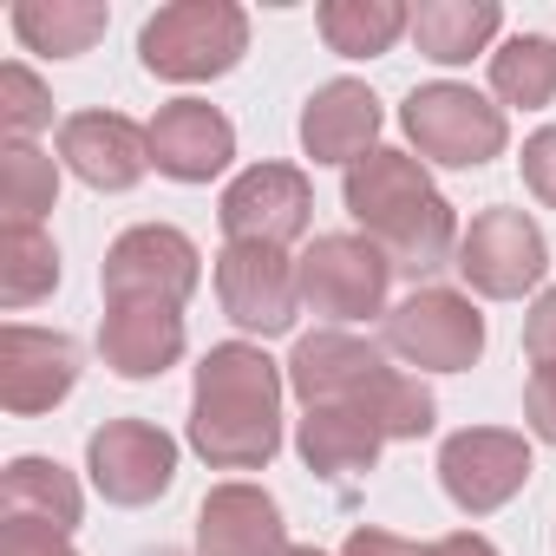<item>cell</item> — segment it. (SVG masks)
Wrapping results in <instances>:
<instances>
[{"instance_id": "cell-33", "label": "cell", "mask_w": 556, "mask_h": 556, "mask_svg": "<svg viewBox=\"0 0 556 556\" xmlns=\"http://www.w3.org/2000/svg\"><path fill=\"white\" fill-rule=\"evenodd\" d=\"M523 419L543 445H556V367H536L523 387Z\"/></svg>"}, {"instance_id": "cell-26", "label": "cell", "mask_w": 556, "mask_h": 556, "mask_svg": "<svg viewBox=\"0 0 556 556\" xmlns=\"http://www.w3.org/2000/svg\"><path fill=\"white\" fill-rule=\"evenodd\" d=\"M491 92H497L504 105H523V112L549 105V99H556V40H543V34L504 40V47L491 53Z\"/></svg>"}, {"instance_id": "cell-34", "label": "cell", "mask_w": 556, "mask_h": 556, "mask_svg": "<svg viewBox=\"0 0 556 556\" xmlns=\"http://www.w3.org/2000/svg\"><path fill=\"white\" fill-rule=\"evenodd\" d=\"M341 556H426L419 543H406V536H393V530H374V523H361L354 536H348V549Z\"/></svg>"}, {"instance_id": "cell-28", "label": "cell", "mask_w": 556, "mask_h": 556, "mask_svg": "<svg viewBox=\"0 0 556 556\" xmlns=\"http://www.w3.org/2000/svg\"><path fill=\"white\" fill-rule=\"evenodd\" d=\"M367 419H374L387 439H426V432L439 426V406H432V393H426L413 374H400V367H393V374L374 387Z\"/></svg>"}, {"instance_id": "cell-3", "label": "cell", "mask_w": 556, "mask_h": 556, "mask_svg": "<svg viewBox=\"0 0 556 556\" xmlns=\"http://www.w3.org/2000/svg\"><path fill=\"white\" fill-rule=\"evenodd\" d=\"M242 53H249V14L236 0H177V8H157L138 34L144 73H157L170 86L223 79Z\"/></svg>"}, {"instance_id": "cell-9", "label": "cell", "mask_w": 556, "mask_h": 556, "mask_svg": "<svg viewBox=\"0 0 556 556\" xmlns=\"http://www.w3.org/2000/svg\"><path fill=\"white\" fill-rule=\"evenodd\" d=\"M439 484L465 517H491L504 510L523 484H530V445L523 432L504 426H465L439 445Z\"/></svg>"}, {"instance_id": "cell-1", "label": "cell", "mask_w": 556, "mask_h": 556, "mask_svg": "<svg viewBox=\"0 0 556 556\" xmlns=\"http://www.w3.org/2000/svg\"><path fill=\"white\" fill-rule=\"evenodd\" d=\"M282 367L249 341H223L197 361L190 445L216 471H262L282 452Z\"/></svg>"}, {"instance_id": "cell-24", "label": "cell", "mask_w": 556, "mask_h": 556, "mask_svg": "<svg viewBox=\"0 0 556 556\" xmlns=\"http://www.w3.org/2000/svg\"><path fill=\"white\" fill-rule=\"evenodd\" d=\"M60 289V249L40 223H8L0 229V302L34 308Z\"/></svg>"}, {"instance_id": "cell-27", "label": "cell", "mask_w": 556, "mask_h": 556, "mask_svg": "<svg viewBox=\"0 0 556 556\" xmlns=\"http://www.w3.org/2000/svg\"><path fill=\"white\" fill-rule=\"evenodd\" d=\"M60 197V170L47 151L34 144H8L0 151V210H8V223H40Z\"/></svg>"}, {"instance_id": "cell-4", "label": "cell", "mask_w": 556, "mask_h": 556, "mask_svg": "<svg viewBox=\"0 0 556 556\" xmlns=\"http://www.w3.org/2000/svg\"><path fill=\"white\" fill-rule=\"evenodd\" d=\"M400 125L419 144V164H445V170H478V164L504 157V144H510L504 105H491V99H478L471 86H452V79L419 86L400 105Z\"/></svg>"}, {"instance_id": "cell-21", "label": "cell", "mask_w": 556, "mask_h": 556, "mask_svg": "<svg viewBox=\"0 0 556 556\" xmlns=\"http://www.w3.org/2000/svg\"><path fill=\"white\" fill-rule=\"evenodd\" d=\"M0 510H8L14 523H47L60 536H73L86 497H79V478L53 458H14L8 478H0Z\"/></svg>"}, {"instance_id": "cell-12", "label": "cell", "mask_w": 556, "mask_h": 556, "mask_svg": "<svg viewBox=\"0 0 556 556\" xmlns=\"http://www.w3.org/2000/svg\"><path fill=\"white\" fill-rule=\"evenodd\" d=\"M216 302L242 334H289L302 289H295V262L282 249H262V242H229L216 255Z\"/></svg>"}, {"instance_id": "cell-14", "label": "cell", "mask_w": 556, "mask_h": 556, "mask_svg": "<svg viewBox=\"0 0 556 556\" xmlns=\"http://www.w3.org/2000/svg\"><path fill=\"white\" fill-rule=\"evenodd\" d=\"M79 387V341L53 328H0V406L34 419Z\"/></svg>"}, {"instance_id": "cell-22", "label": "cell", "mask_w": 556, "mask_h": 556, "mask_svg": "<svg viewBox=\"0 0 556 556\" xmlns=\"http://www.w3.org/2000/svg\"><path fill=\"white\" fill-rule=\"evenodd\" d=\"M504 27L497 0H426L413 14V47L439 66H465L471 53H484Z\"/></svg>"}, {"instance_id": "cell-15", "label": "cell", "mask_w": 556, "mask_h": 556, "mask_svg": "<svg viewBox=\"0 0 556 556\" xmlns=\"http://www.w3.org/2000/svg\"><path fill=\"white\" fill-rule=\"evenodd\" d=\"M60 157L92 190H131L151 170V131L125 112H73L60 125Z\"/></svg>"}, {"instance_id": "cell-29", "label": "cell", "mask_w": 556, "mask_h": 556, "mask_svg": "<svg viewBox=\"0 0 556 556\" xmlns=\"http://www.w3.org/2000/svg\"><path fill=\"white\" fill-rule=\"evenodd\" d=\"M0 125H8V144H34V131L53 125V92L27 66H0Z\"/></svg>"}, {"instance_id": "cell-36", "label": "cell", "mask_w": 556, "mask_h": 556, "mask_svg": "<svg viewBox=\"0 0 556 556\" xmlns=\"http://www.w3.org/2000/svg\"><path fill=\"white\" fill-rule=\"evenodd\" d=\"M289 556H328V549H315V543H302V549H289Z\"/></svg>"}, {"instance_id": "cell-19", "label": "cell", "mask_w": 556, "mask_h": 556, "mask_svg": "<svg viewBox=\"0 0 556 556\" xmlns=\"http://www.w3.org/2000/svg\"><path fill=\"white\" fill-rule=\"evenodd\" d=\"M380 138V99L361 79H328L302 105V151L315 164H361Z\"/></svg>"}, {"instance_id": "cell-23", "label": "cell", "mask_w": 556, "mask_h": 556, "mask_svg": "<svg viewBox=\"0 0 556 556\" xmlns=\"http://www.w3.org/2000/svg\"><path fill=\"white\" fill-rule=\"evenodd\" d=\"M400 34H413V14L400 8V0H328V8H321V40L341 60L393 53Z\"/></svg>"}, {"instance_id": "cell-2", "label": "cell", "mask_w": 556, "mask_h": 556, "mask_svg": "<svg viewBox=\"0 0 556 556\" xmlns=\"http://www.w3.org/2000/svg\"><path fill=\"white\" fill-rule=\"evenodd\" d=\"M341 203L367 229V242L387 249L393 275H413L419 282V275H439V268L458 262V216L432 190L419 157H406L393 144H374L361 164H348Z\"/></svg>"}, {"instance_id": "cell-35", "label": "cell", "mask_w": 556, "mask_h": 556, "mask_svg": "<svg viewBox=\"0 0 556 556\" xmlns=\"http://www.w3.org/2000/svg\"><path fill=\"white\" fill-rule=\"evenodd\" d=\"M426 556H497V549H491V536H478V530H452V536L426 543Z\"/></svg>"}, {"instance_id": "cell-17", "label": "cell", "mask_w": 556, "mask_h": 556, "mask_svg": "<svg viewBox=\"0 0 556 556\" xmlns=\"http://www.w3.org/2000/svg\"><path fill=\"white\" fill-rule=\"evenodd\" d=\"M197 549L203 556H289V523L262 484H216L197 504Z\"/></svg>"}, {"instance_id": "cell-18", "label": "cell", "mask_w": 556, "mask_h": 556, "mask_svg": "<svg viewBox=\"0 0 556 556\" xmlns=\"http://www.w3.org/2000/svg\"><path fill=\"white\" fill-rule=\"evenodd\" d=\"M99 361L118 380H157L184 361V315L164 302H105Z\"/></svg>"}, {"instance_id": "cell-20", "label": "cell", "mask_w": 556, "mask_h": 556, "mask_svg": "<svg viewBox=\"0 0 556 556\" xmlns=\"http://www.w3.org/2000/svg\"><path fill=\"white\" fill-rule=\"evenodd\" d=\"M380 445H387V432H380L361 406H315V413L295 426V452H302V465L321 471V478H334V484L374 471Z\"/></svg>"}, {"instance_id": "cell-7", "label": "cell", "mask_w": 556, "mask_h": 556, "mask_svg": "<svg viewBox=\"0 0 556 556\" xmlns=\"http://www.w3.org/2000/svg\"><path fill=\"white\" fill-rule=\"evenodd\" d=\"M387 354L419 374H465L484 354V315L458 289H419L387 308Z\"/></svg>"}, {"instance_id": "cell-37", "label": "cell", "mask_w": 556, "mask_h": 556, "mask_svg": "<svg viewBox=\"0 0 556 556\" xmlns=\"http://www.w3.org/2000/svg\"><path fill=\"white\" fill-rule=\"evenodd\" d=\"M144 556H184V549H144Z\"/></svg>"}, {"instance_id": "cell-8", "label": "cell", "mask_w": 556, "mask_h": 556, "mask_svg": "<svg viewBox=\"0 0 556 556\" xmlns=\"http://www.w3.org/2000/svg\"><path fill=\"white\" fill-rule=\"evenodd\" d=\"M452 268L465 275L478 295L517 302V295H530V289L543 282L549 249H543V229H536L523 210L497 203V210H478V216H471V229L458 236V262H452Z\"/></svg>"}, {"instance_id": "cell-6", "label": "cell", "mask_w": 556, "mask_h": 556, "mask_svg": "<svg viewBox=\"0 0 556 556\" xmlns=\"http://www.w3.org/2000/svg\"><path fill=\"white\" fill-rule=\"evenodd\" d=\"M203 282V255L184 229L170 223H138L125 229L112 249H105V268H99V289L105 302H164V308H184Z\"/></svg>"}, {"instance_id": "cell-25", "label": "cell", "mask_w": 556, "mask_h": 556, "mask_svg": "<svg viewBox=\"0 0 556 556\" xmlns=\"http://www.w3.org/2000/svg\"><path fill=\"white\" fill-rule=\"evenodd\" d=\"M105 27H112V14L99 0H27V8H14V34L34 53H53V60L86 53Z\"/></svg>"}, {"instance_id": "cell-30", "label": "cell", "mask_w": 556, "mask_h": 556, "mask_svg": "<svg viewBox=\"0 0 556 556\" xmlns=\"http://www.w3.org/2000/svg\"><path fill=\"white\" fill-rule=\"evenodd\" d=\"M523 184L536 203L556 210V125H543L536 138H523Z\"/></svg>"}, {"instance_id": "cell-13", "label": "cell", "mask_w": 556, "mask_h": 556, "mask_svg": "<svg viewBox=\"0 0 556 556\" xmlns=\"http://www.w3.org/2000/svg\"><path fill=\"white\" fill-rule=\"evenodd\" d=\"M393 367L380 361L374 341H354L341 328H321V334H302L295 354H289V393L315 413V406H361L374 400V387L387 380Z\"/></svg>"}, {"instance_id": "cell-32", "label": "cell", "mask_w": 556, "mask_h": 556, "mask_svg": "<svg viewBox=\"0 0 556 556\" xmlns=\"http://www.w3.org/2000/svg\"><path fill=\"white\" fill-rule=\"evenodd\" d=\"M523 354L536 367H556V289L530 302V315H523Z\"/></svg>"}, {"instance_id": "cell-16", "label": "cell", "mask_w": 556, "mask_h": 556, "mask_svg": "<svg viewBox=\"0 0 556 556\" xmlns=\"http://www.w3.org/2000/svg\"><path fill=\"white\" fill-rule=\"evenodd\" d=\"M144 131H151V164H157L170 184H210V177H223L229 157H236V125H229L216 105H203V99L164 105Z\"/></svg>"}, {"instance_id": "cell-31", "label": "cell", "mask_w": 556, "mask_h": 556, "mask_svg": "<svg viewBox=\"0 0 556 556\" xmlns=\"http://www.w3.org/2000/svg\"><path fill=\"white\" fill-rule=\"evenodd\" d=\"M0 556H79L60 530H47V523H0Z\"/></svg>"}, {"instance_id": "cell-5", "label": "cell", "mask_w": 556, "mask_h": 556, "mask_svg": "<svg viewBox=\"0 0 556 556\" xmlns=\"http://www.w3.org/2000/svg\"><path fill=\"white\" fill-rule=\"evenodd\" d=\"M295 289H302V308L321 321H367L387 308L393 262L367 236H315L295 262Z\"/></svg>"}, {"instance_id": "cell-10", "label": "cell", "mask_w": 556, "mask_h": 556, "mask_svg": "<svg viewBox=\"0 0 556 556\" xmlns=\"http://www.w3.org/2000/svg\"><path fill=\"white\" fill-rule=\"evenodd\" d=\"M216 223L229 242H262V249H289L295 236H308L315 223V190L295 164H249L223 203H216Z\"/></svg>"}, {"instance_id": "cell-11", "label": "cell", "mask_w": 556, "mask_h": 556, "mask_svg": "<svg viewBox=\"0 0 556 556\" xmlns=\"http://www.w3.org/2000/svg\"><path fill=\"white\" fill-rule=\"evenodd\" d=\"M86 471H92V484H99L105 504L138 510V504H151V497L170 491V478H177V439L164 426H151V419H105L86 439Z\"/></svg>"}]
</instances>
